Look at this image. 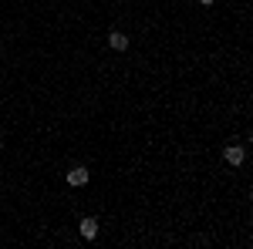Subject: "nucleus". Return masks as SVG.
Returning <instances> with one entry per match:
<instances>
[{"instance_id": "5", "label": "nucleus", "mask_w": 253, "mask_h": 249, "mask_svg": "<svg viewBox=\"0 0 253 249\" xmlns=\"http://www.w3.org/2000/svg\"><path fill=\"white\" fill-rule=\"evenodd\" d=\"M199 3H203V7H210V3H213V0H199Z\"/></svg>"}, {"instance_id": "4", "label": "nucleus", "mask_w": 253, "mask_h": 249, "mask_svg": "<svg viewBox=\"0 0 253 249\" xmlns=\"http://www.w3.org/2000/svg\"><path fill=\"white\" fill-rule=\"evenodd\" d=\"M108 47H112V51H125V47H128V37H125L122 31H112V34H108Z\"/></svg>"}, {"instance_id": "1", "label": "nucleus", "mask_w": 253, "mask_h": 249, "mask_svg": "<svg viewBox=\"0 0 253 249\" xmlns=\"http://www.w3.org/2000/svg\"><path fill=\"white\" fill-rule=\"evenodd\" d=\"M223 158H226V162H230V165H243V158H247V148H243V145H236V142H230V145H226V148H223Z\"/></svg>"}, {"instance_id": "2", "label": "nucleus", "mask_w": 253, "mask_h": 249, "mask_svg": "<svg viewBox=\"0 0 253 249\" xmlns=\"http://www.w3.org/2000/svg\"><path fill=\"white\" fill-rule=\"evenodd\" d=\"M78 232H81V239H98V219L95 215H84L78 222Z\"/></svg>"}, {"instance_id": "3", "label": "nucleus", "mask_w": 253, "mask_h": 249, "mask_svg": "<svg viewBox=\"0 0 253 249\" xmlns=\"http://www.w3.org/2000/svg\"><path fill=\"white\" fill-rule=\"evenodd\" d=\"M88 178H91V175H88V169H84V165H75V169L68 172V185L81 189V185H88Z\"/></svg>"}]
</instances>
